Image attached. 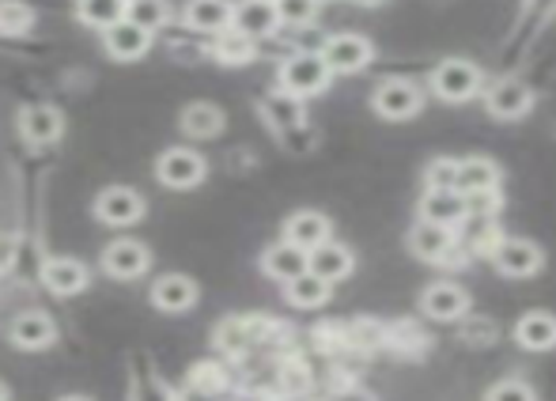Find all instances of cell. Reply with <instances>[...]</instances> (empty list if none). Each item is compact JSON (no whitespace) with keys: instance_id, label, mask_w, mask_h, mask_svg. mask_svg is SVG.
I'll return each mask as SVG.
<instances>
[{"instance_id":"obj_1","label":"cell","mask_w":556,"mask_h":401,"mask_svg":"<svg viewBox=\"0 0 556 401\" xmlns=\"http://www.w3.org/2000/svg\"><path fill=\"white\" fill-rule=\"evenodd\" d=\"M333 80V73L326 68V61L318 58V50H303L280 65V91L292 99H311L318 91H326Z\"/></svg>"},{"instance_id":"obj_2","label":"cell","mask_w":556,"mask_h":401,"mask_svg":"<svg viewBox=\"0 0 556 401\" xmlns=\"http://www.w3.org/2000/svg\"><path fill=\"white\" fill-rule=\"evenodd\" d=\"M428 84H432V91L443 102H466L484 88V73H481V65H473V61H466V58H446L432 68Z\"/></svg>"},{"instance_id":"obj_3","label":"cell","mask_w":556,"mask_h":401,"mask_svg":"<svg viewBox=\"0 0 556 401\" xmlns=\"http://www.w3.org/2000/svg\"><path fill=\"white\" fill-rule=\"evenodd\" d=\"M371 106H375V114L387 117V122H409V117H417L420 110H425V91H420V84L409 80V76H390V80H382L379 88H375Z\"/></svg>"},{"instance_id":"obj_4","label":"cell","mask_w":556,"mask_h":401,"mask_svg":"<svg viewBox=\"0 0 556 401\" xmlns=\"http://www.w3.org/2000/svg\"><path fill=\"white\" fill-rule=\"evenodd\" d=\"M318 58L326 61V68H330L333 76H349V73H359V68L371 65L375 46L367 42L364 35L341 30V35H330L323 46H318Z\"/></svg>"},{"instance_id":"obj_5","label":"cell","mask_w":556,"mask_h":401,"mask_svg":"<svg viewBox=\"0 0 556 401\" xmlns=\"http://www.w3.org/2000/svg\"><path fill=\"white\" fill-rule=\"evenodd\" d=\"M492 265L496 273L511 280H527V277H538L545 270V250L530 239H500L496 250H492Z\"/></svg>"},{"instance_id":"obj_6","label":"cell","mask_w":556,"mask_h":401,"mask_svg":"<svg viewBox=\"0 0 556 401\" xmlns=\"http://www.w3.org/2000/svg\"><path fill=\"white\" fill-rule=\"evenodd\" d=\"M484 110H489L496 122H519L534 110V88L522 84L519 76H504V80L489 84L484 91Z\"/></svg>"},{"instance_id":"obj_7","label":"cell","mask_w":556,"mask_h":401,"mask_svg":"<svg viewBox=\"0 0 556 401\" xmlns=\"http://www.w3.org/2000/svg\"><path fill=\"white\" fill-rule=\"evenodd\" d=\"M155 175H160V183L170 186V190H193V186L205 178V160H201L198 152H190V148H170V152H163L160 163H155Z\"/></svg>"},{"instance_id":"obj_8","label":"cell","mask_w":556,"mask_h":401,"mask_svg":"<svg viewBox=\"0 0 556 401\" xmlns=\"http://www.w3.org/2000/svg\"><path fill=\"white\" fill-rule=\"evenodd\" d=\"M420 311L435 322H454L469 311V296H466V288L454 285V280H435V285H428L425 296H420Z\"/></svg>"},{"instance_id":"obj_9","label":"cell","mask_w":556,"mask_h":401,"mask_svg":"<svg viewBox=\"0 0 556 401\" xmlns=\"http://www.w3.org/2000/svg\"><path fill=\"white\" fill-rule=\"evenodd\" d=\"M148 265H152V254H148V247L137 239H117L103 250V270L117 280L140 277V273H148Z\"/></svg>"},{"instance_id":"obj_10","label":"cell","mask_w":556,"mask_h":401,"mask_svg":"<svg viewBox=\"0 0 556 401\" xmlns=\"http://www.w3.org/2000/svg\"><path fill=\"white\" fill-rule=\"evenodd\" d=\"M330 231H333L330 216H323V212H315V209H303V212H292V216H288L285 242H292V247H300L311 254L315 247L330 242Z\"/></svg>"},{"instance_id":"obj_11","label":"cell","mask_w":556,"mask_h":401,"mask_svg":"<svg viewBox=\"0 0 556 401\" xmlns=\"http://www.w3.org/2000/svg\"><path fill=\"white\" fill-rule=\"evenodd\" d=\"M96 212L103 224L111 227H129L144 216V201H140L137 190H125V186H111V190L99 193L96 201Z\"/></svg>"},{"instance_id":"obj_12","label":"cell","mask_w":556,"mask_h":401,"mask_svg":"<svg viewBox=\"0 0 556 401\" xmlns=\"http://www.w3.org/2000/svg\"><path fill=\"white\" fill-rule=\"evenodd\" d=\"M103 42L114 61H140L152 50V30L137 27V23H129V20H117L114 27L103 30Z\"/></svg>"},{"instance_id":"obj_13","label":"cell","mask_w":556,"mask_h":401,"mask_svg":"<svg viewBox=\"0 0 556 401\" xmlns=\"http://www.w3.org/2000/svg\"><path fill=\"white\" fill-rule=\"evenodd\" d=\"M454 247H458V235H454V227L425 224V220H420V224L409 231V250L420 258V262L440 265Z\"/></svg>"},{"instance_id":"obj_14","label":"cell","mask_w":556,"mask_h":401,"mask_svg":"<svg viewBox=\"0 0 556 401\" xmlns=\"http://www.w3.org/2000/svg\"><path fill=\"white\" fill-rule=\"evenodd\" d=\"M231 27L239 30V35L247 38H269L273 30L280 27L277 20V8H273V0H242V4H235V20Z\"/></svg>"},{"instance_id":"obj_15","label":"cell","mask_w":556,"mask_h":401,"mask_svg":"<svg viewBox=\"0 0 556 401\" xmlns=\"http://www.w3.org/2000/svg\"><path fill=\"white\" fill-rule=\"evenodd\" d=\"M417 212L425 224H440V227H458L462 220L469 216L466 198H462L458 190H425Z\"/></svg>"},{"instance_id":"obj_16","label":"cell","mask_w":556,"mask_h":401,"mask_svg":"<svg viewBox=\"0 0 556 401\" xmlns=\"http://www.w3.org/2000/svg\"><path fill=\"white\" fill-rule=\"evenodd\" d=\"M454 190H458L462 198H469V193H484V190H500L496 160H489V155H466V160H458Z\"/></svg>"},{"instance_id":"obj_17","label":"cell","mask_w":556,"mask_h":401,"mask_svg":"<svg viewBox=\"0 0 556 401\" xmlns=\"http://www.w3.org/2000/svg\"><path fill=\"white\" fill-rule=\"evenodd\" d=\"M515 341L530 352L556 349V314L553 311H527L515 322Z\"/></svg>"},{"instance_id":"obj_18","label":"cell","mask_w":556,"mask_h":401,"mask_svg":"<svg viewBox=\"0 0 556 401\" xmlns=\"http://www.w3.org/2000/svg\"><path fill=\"white\" fill-rule=\"evenodd\" d=\"M352 265H356V258H352L349 247H341V242H323V247H315L307 254V273H315V277H323L326 285H333V280H344L352 273Z\"/></svg>"},{"instance_id":"obj_19","label":"cell","mask_w":556,"mask_h":401,"mask_svg":"<svg viewBox=\"0 0 556 401\" xmlns=\"http://www.w3.org/2000/svg\"><path fill=\"white\" fill-rule=\"evenodd\" d=\"M235 4L231 0H190L186 4V27L201 30V35H220L231 27Z\"/></svg>"},{"instance_id":"obj_20","label":"cell","mask_w":556,"mask_h":401,"mask_svg":"<svg viewBox=\"0 0 556 401\" xmlns=\"http://www.w3.org/2000/svg\"><path fill=\"white\" fill-rule=\"evenodd\" d=\"M42 285L58 296H76L88 288V270L76 258H50L42 265Z\"/></svg>"},{"instance_id":"obj_21","label":"cell","mask_w":556,"mask_h":401,"mask_svg":"<svg viewBox=\"0 0 556 401\" xmlns=\"http://www.w3.org/2000/svg\"><path fill=\"white\" fill-rule=\"evenodd\" d=\"M152 303L160 306V311H190L193 303H198V285H193L190 277H182V273H167V277L155 280L152 288Z\"/></svg>"},{"instance_id":"obj_22","label":"cell","mask_w":556,"mask_h":401,"mask_svg":"<svg viewBox=\"0 0 556 401\" xmlns=\"http://www.w3.org/2000/svg\"><path fill=\"white\" fill-rule=\"evenodd\" d=\"M65 129V117L58 106H27L20 114V133L30 145H53Z\"/></svg>"},{"instance_id":"obj_23","label":"cell","mask_w":556,"mask_h":401,"mask_svg":"<svg viewBox=\"0 0 556 401\" xmlns=\"http://www.w3.org/2000/svg\"><path fill=\"white\" fill-rule=\"evenodd\" d=\"M53 337H58V329H53V318L42 311H27L20 314V318L12 322V341L20 344V349H46V344H53Z\"/></svg>"},{"instance_id":"obj_24","label":"cell","mask_w":556,"mask_h":401,"mask_svg":"<svg viewBox=\"0 0 556 401\" xmlns=\"http://www.w3.org/2000/svg\"><path fill=\"white\" fill-rule=\"evenodd\" d=\"M262 270L269 273L273 280H285V285H288V280H292V277H300V273H307V250L292 247V242H277V247L265 250Z\"/></svg>"},{"instance_id":"obj_25","label":"cell","mask_w":556,"mask_h":401,"mask_svg":"<svg viewBox=\"0 0 556 401\" xmlns=\"http://www.w3.org/2000/svg\"><path fill=\"white\" fill-rule=\"evenodd\" d=\"M213 58L220 61V65H250V61L257 58V46H254V38H247V35H239L235 27H227V30L216 35Z\"/></svg>"},{"instance_id":"obj_26","label":"cell","mask_w":556,"mask_h":401,"mask_svg":"<svg viewBox=\"0 0 556 401\" xmlns=\"http://www.w3.org/2000/svg\"><path fill=\"white\" fill-rule=\"evenodd\" d=\"M288 303L300 306V311H315V306H323L330 300V285H326L323 277H315V273H300V277L288 280Z\"/></svg>"},{"instance_id":"obj_27","label":"cell","mask_w":556,"mask_h":401,"mask_svg":"<svg viewBox=\"0 0 556 401\" xmlns=\"http://www.w3.org/2000/svg\"><path fill=\"white\" fill-rule=\"evenodd\" d=\"M220 129H224L220 106H213V102H193V106H186V114H182V133H186V137L208 140V137H216Z\"/></svg>"},{"instance_id":"obj_28","label":"cell","mask_w":556,"mask_h":401,"mask_svg":"<svg viewBox=\"0 0 556 401\" xmlns=\"http://www.w3.org/2000/svg\"><path fill=\"white\" fill-rule=\"evenodd\" d=\"M76 15H80L88 27H114L117 20H125V0H76Z\"/></svg>"},{"instance_id":"obj_29","label":"cell","mask_w":556,"mask_h":401,"mask_svg":"<svg viewBox=\"0 0 556 401\" xmlns=\"http://www.w3.org/2000/svg\"><path fill=\"white\" fill-rule=\"evenodd\" d=\"M265 114H269V122L277 125L280 133H292L303 125V99H292V96H285V91H277V96L265 102Z\"/></svg>"},{"instance_id":"obj_30","label":"cell","mask_w":556,"mask_h":401,"mask_svg":"<svg viewBox=\"0 0 556 401\" xmlns=\"http://www.w3.org/2000/svg\"><path fill=\"white\" fill-rule=\"evenodd\" d=\"M190 387L205 398L224 394L227 390V367L216 364V360H201V364H193V372H190Z\"/></svg>"},{"instance_id":"obj_31","label":"cell","mask_w":556,"mask_h":401,"mask_svg":"<svg viewBox=\"0 0 556 401\" xmlns=\"http://www.w3.org/2000/svg\"><path fill=\"white\" fill-rule=\"evenodd\" d=\"M30 27H35V8L23 0H0V35L15 38L27 35Z\"/></svg>"},{"instance_id":"obj_32","label":"cell","mask_w":556,"mask_h":401,"mask_svg":"<svg viewBox=\"0 0 556 401\" xmlns=\"http://www.w3.org/2000/svg\"><path fill=\"white\" fill-rule=\"evenodd\" d=\"M125 20L155 35L167 23V4L163 0H125Z\"/></svg>"},{"instance_id":"obj_33","label":"cell","mask_w":556,"mask_h":401,"mask_svg":"<svg viewBox=\"0 0 556 401\" xmlns=\"http://www.w3.org/2000/svg\"><path fill=\"white\" fill-rule=\"evenodd\" d=\"M273 8H277V20L288 23V27H311L318 0H273Z\"/></svg>"},{"instance_id":"obj_34","label":"cell","mask_w":556,"mask_h":401,"mask_svg":"<svg viewBox=\"0 0 556 401\" xmlns=\"http://www.w3.org/2000/svg\"><path fill=\"white\" fill-rule=\"evenodd\" d=\"M216 344H220L224 352H231V356H239V352H247L250 344V329H247V318H227L220 329H216Z\"/></svg>"},{"instance_id":"obj_35","label":"cell","mask_w":556,"mask_h":401,"mask_svg":"<svg viewBox=\"0 0 556 401\" xmlns=\"http://www.w3.org/2000/svg\"><path fill=\"white\" fill-rule=\"evenodd\" d=\"M277 387L285 390L288 398L311 390V367L303 364V360H285V364H280V375H277Z\"/></svg>"},{"instance_id":"obj_36","label":"cell","mask_w":556,"mask_h":401,"mask_svg":"<svg viewBox=\"0 0 556 401\" xmlns=\"http://www.w3.org/2000/svg\"><path fill=\"white\" fill-rule=\"evenodd\" d=\"M454 178H458V160H451V155L432 160V163H428V171H425L428 190H454Z\"/></svg>"},{"instance_id":"obj_37","label":"cell","mask_w":556,"mask_h":401,"mask_svg":"<svg viewBox=\"0 0 556 401\" xmlns=\"http://www.w3.org/2000/svg\"><path fill=\"white\" fill-rule=\"evenodd\" d=\"M484 401H538V390L522 379H500L496 387H489Z\"/></svg>"},{"instance_id":"obj_38","label":"cell","mask_w":556,"mask_h":401,"mask_svg":"<svg viewBox=\"0 0 556 401\" xmlns=\"http://www.w3.org/2000/svg\"><path fill=\"white\" fill-rule=\"evenodd\" d=\"M500 190H484V193H469L466 198V212L469 216H496L500 212Z\"/></svg>"},{"instance_id":"obj_39","label":"cell","mask_w":556,"mask_h":401,"mask_svg":"<svg viewBox=\"0 0 556 401\" xmlns=\"http://www.w3.org/2000/svg\"><path fill=\"white\" fill-rule=\"evenodd\" d=\"M330 401H379L371 394V390H364V387H341Z\"/></svg>"},{"instance_id":"obj_40","label":"cell","mask_w":556,"mask_h":401,"mask_svg":"<svg viewBox=\"0 0 556 401\" xmlns=\"http://www.w3.org/2000/svg\"><path fill=\"white\" fill-rule=\"evenodd\" d=\"M356 4H364V8H375V4H382V0H356Z\"/></svg>"},{"instance_id":"obj_41","label":"cell","mask_w":556,"mask_h":401,"mask_svg":"<svg viewBox=\"0 0 556 401\" xmlns=\"http://www.w3.org/2000/svg\"><path fill=\"white\" fill-rule=\"evenodd\" d=\"M61 401H91V398H84V394H68V398H61Z\"/></svg>"},{"instance_id":"obj_42","label":"cell","mask_w":556,"mask_h":401,"mask_svg":"<svg viewBox=\"0 0 556 401\" xmlns=\"http://www.w3.org/2000/svg\"><path fill=\"white\" fill-rule=\"evenodd\" d=\"M0 401H8V387H4V383H0Z\"/></svg>"},{"instance_id":"obj_43","label":"cell","mask_w":556,"mask_h":401,"mask_svg":"<svg viewBox=\"0 0 556 401\" xmlns=\"http://www.w3.org/2000/svg\"><path fill=\"white\" fill-rule=\"evenodd\" d=\"M318 4H323V0H318Z\"/></svg>"}]
</instances>
